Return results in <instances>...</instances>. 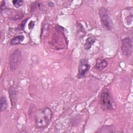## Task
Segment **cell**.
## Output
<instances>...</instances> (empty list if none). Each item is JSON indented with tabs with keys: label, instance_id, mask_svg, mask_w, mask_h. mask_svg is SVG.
Instances as JSON below:
<instances>
[{
	"label": "cell",
	"instance_id": "8",
	"mask_svg": "<svg viewBox=\"0 0 133 133\" xmlns=\"http://www.w3.org/2000/svg\"><path fill=\"white\" fill-rule=\"evenodd\" d=\"M9 93L11 106L12 107H14L17 99V91L14 88L11 87L9 89Z\"/></svg>",
	"mask_w": 133,
	"mask_h": 133
},
{
	"label": "cell",
	"instance_id": "2",
	"mask_svg": "<svg viewBox=\"0 0 133 133\" xmlns=\"http://www.w3.org/2000/svg\"><path fill=\"white\" fill-rule=\"evenodd\" d=\"M100 104L101 108L105 111H111L114 108V101L110 91L104 89L100 95Z\"/></svg>",
	"mask_w": 133,
	"mask_h": 133
},
{
	"label": "cell",
	"instance_id": "9",
	"mask_svg": "<svg viewBox=\"0 0 133 133\" xmlns=\"http://www.w3.org/2000/svg\"><path fill=\"white\" fill-rule=\"evenodd\" d=\"M24 39V37L23 35H17L15 36L14 38H12L11 39L10 43V44L12 45H17L21 43L22 42H23Z\"/></svg>",
	"mask_w": 133,
	"mask_h": 133
},
{
	"label": "cell",
	"instance_id": "7",
	"mask_svg": "<svg viewBox=\"0 0 133 133\" xmlns=\"http://www.w3.org/2000/svg\"><path fill=\"white\" fill-rule=\"evenodd\" d=\"M108 65L107 61L103 59L98 58L97 60L95 65V68L98 71H101L105 69Z\"/></svg>",
	"mask_w": 133,
	"mask_h": 133
},
{
	"label": "cell",
	"instance_id": "13",
	"mask_svg": "<svg viewBox=\"0 0 133 133\" xmlns=\"http://www.w3.org/2000/svg\"><path fill=\"white\" fill-rule=\"evenodd\" d=\"M34 26V22L33 21H31L29 24V29H32Z\"/></svg>",
	"mask_w": 133,
	"mask_h": 133
},
{
	"label": "cell",
	"instance_id": "1",
	"mask_svg": "<svg viewBox=\"0 0 133 133\" xmlns=\"http://www.w3.org/2000/svg\"><path fill=\"white\" fill-rule=\"evenodd\" d=\"M52 117V112L49 107H45L39 110L36 114L35 122L37 128L44 129L50 123Z\"/></svg>",
	"mask_w": 133,
	"mask_h": 133
},
{
	"label": "cell",
	"instance_id": "6",
	"mask_svg": "<svg viewBox=\"0 0 133 133\" xmlns=\"http://www.w3.org/2000/svg\"><path fill=\"white\" fill-rule=\"evenodd\" d=\"M90 65L88 61L86 59L81 60L78 66V72L77 77L78 78H82L85 76L86 73L88 72L90 69Z\"/></svg>",
	"mask_w": 133,
	"mask_h": 133
},
{
	"label": "cell",
	"instance_id": "14",
	"mask_svg": "<svg viewBox=\"0 0 133 133\" xmlns=\"http://www.w3.org/2000/svg\"><path fill=\"white\" fill-rule=\"evenodd\" d=\"M54 5V3H53L52 2H49V3H48V6H49L52 7V6H53Z\"/></svg>",
	"mask_w": 133,
	"mask_h": 133
},
{
	"label": "cell",
	"instance_id": "5",
	"mask_svg": "<svg viewBox=\"0 0 133 133\" xmlns=\"http://www.w3.org/2000/svg\"><path fill=\"white\" fill-rule=\"evenodd\" d=\"M121 49L124 56H129L132 50V41L129 37L124 38L122 41Z\"/></svg>",
	"mask_w": 133,
	"mask_h": 133
},
{
	"label": "cell",
	"instance_id": "3",
	"mask_svg": "<svg viewBox=\"0 0 133 133\" xmlns=\"http://www.w3.org/2000/svg\"><path fill=\"white\" fill-rule=\"evenodd\" d=\"M99 16L103 27L107 30L112 28V21L109 11L107 8L101 7L99 9Z\"/></svg>",
	"mask_w": 133,
	"mask_h": 133
},
{
	"label": "cell",
	"instance_id": "11",
	"mask_svg": "<svg viewBox=\"0 0 133 133\" xmlns=\"http://www.w3.org/2000/svg\"><path fill=\"white\" fill-rule=\"evenodd\" d=\"M0 104H1V112L4 111L7 106V100L6 98L2 96L0 98Z\"/></svg>",
	"mask_w": 133,
	"mask_h": 133
},
{
	"label": "cell",
	"instance_id": "4",
	"mask_svg": "<svg viewBox=\"0 0 133 133\" xmlns=\"http://www.w3.org/2000/svg\"><path fill=\"white\" fill-rule=\"evenodd\" d=\"M21 61V52L18 49H15L11 54H10L9 58V68L11 71L15 70Z\"/></svg>",
	"mask_w": 133,
	"mask_h": 133
},
{
	"label": "cell",
	"instance_id": "12",
	"mask_svg": "<svg viewBox=\"0 0 133 133\" xmlns=\"http://www.w3.org/2000/svg\"><path fill=\"white\" fill-rule=\"evenodd\" d=\"M12 3L13 4V5L16 7V8H19L20 6L22 5L23 4V1L22 0H14L12 1Z\"/></svg>",
	"mask_w": 133,
	"mask_h": 133
},
{
	"label": "cell",
	"instance_id": "10",
	"mask_svg": "<svg viewBox=\"0 0 133 133\" xmlns=\"http://www.w3.org/2000/svg\"><path fill=\"white\" fill-rule=\"evenodd\" d=\"M96 39L93 36H89L86 41V42L84 45V48L86 50L89 49L93 44L95 43Z\"/></svg>",
	"mask_w": 133,
	"mask_h": 133
}]
</instances>
